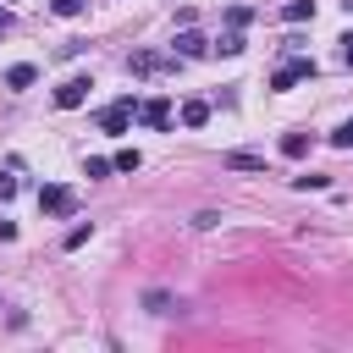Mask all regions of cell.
I'll return each instance as SVG.
<instances>
[{"instance_id":"5","label":"cell","mask_w":353,"mask_h":353,"mask_svg":"<svg viewBox=\"0 0 353 353\" xmlns=\"http://www.w3.org/2000/svg\"><path fill=\"white\" fill-rule=\"evenodd\" d=\"M39 210H44V215H72V210H77V199H72V188L44 182V188H39Z\"/></svg>"},{"instance_id":"1","label":"cell","mask_w":353,"mask_h":353,"mask_svg":"<svg viewBox=\"0 0 353 353\" xmlns=\"http://www.w3.org/2000/svg\"><path fill=\"white\" fill-rule=\"evenodd\" d=\"M127 72H132V77H154V72H176V50H171V55H160V50H132V55H127Z\"/></svg>"},{"instance_id":"3","label":"cell","mask_w":353,"mask_h":353,"mask_svg":"<svg viewBox=\"0 0 353 353\" xmlns=\"http://www.w3.org/2000/svg\"><path fill=\"white\" fill-rule=\"evenodd\" d=\"M303 77H314V55H292V61H281V66L270 72V88H292V83H303Z\"/></svg>"},{"instance_id":"27","label":"cell","mask_w":353,"mask_h":353,"mask_svg":"<svg viewBox=\"0 0 353 353\" xmlns=\"http://www.w3.org/2000/svg\"><path fill=\"white\" fill-rule=\"evenodd\" d=\"M0 33H6V22H0Z\"/></svg>"},{"instance_id":"12","label":"cell","mask_w":353,"mask_h":353,"mask_svg":"<svg viewBox=\"0 0 353 353\" xmlns=\"http://www.w3.org/2000/svg\"><path fill=\"white\" fill-rule=\"evenodd\" d=\"M143 309H149V314H171V309H176V298L154 287V292H143Z\"/></svg>"},{"instance_id":"11","label":"cell","mask_w":353,"mask_h":353,"mask_svg":"<svg viewBox=\"0 0 353 353\" xmlns=\"http://www.w3.org/2000/svg\"><path fill=\"white\" fill-rule=\"evenodd\" d=\"M281 154H287V160H303V154H309V132H287V138H281Z\"/></svg>"},{"instance_id":"25","label":"cell","mask_w":353,"mask_h":353,"mask_svg":"<svg viewBox=\"0 0 353 353\" xmlns=\"http://www.w3.org/2000/svg\"><path fill=\"white\" fill-rule=\"evenodd\" d=\"M342 61L353 66V33H342Z\"/></svg>"},{"instance_id":"15","label":"cell","mask_w":353,"mask_h":353,"mask_svg":"<svg viewBox=\"0 0 353 353\" xmlns=\"http://www.w3.org/2000/svg\"><path fill=\"white\" fill-rule=\"evenodd\" d=\"M248 22H254L248 6H226V28H248Z\"/></svg>"},{"instance_id":"24","label":"cell","mask_w":353,"mask_h":353,"mask_svg":"<svg viewBox=\"0 0 353 353\" xmlns=\"http://www.w3.org/2000/svg\"><path fill=\"white\" fill-rule=\"evenodd\" d=\"M11 237H17V221H11V215H0V243H11Z\"/></svg>"},{"instance_id":"4","label":"cell","mask_w":353,"mask_h":353,"mask_svg":"<svg viewBox=\"0 0 353 353\" xmlns=\"http://www.w3.org/2000/svg\"><path fill=\"white\" fill-rule=\"evenodd\" d=\"M88 88H94V77H88V72H77V77H66V83L55 88V110H77V105L88 99Z\"/></svg>"},{"instance_id":"8","label":"cell","mask_w":353,"mask_h":353,"mask_svg":"<svg viewBox=\"0 0 353 353\" xmlns=\"http://www.w3.org/2000/svg\"><path fill=\"white\" fill-rule=\"evenodd\" d=\"M221 165H226V171H265V154H248V149H232V154H221Z\"/></svg>"},{"instance_id":"23","label":"cell","mask_w":353,"mask_h":353,"mask_svg":"<svg viewBox=\"0 0 353 353\" xmlns=\"http://www.w3.org/2000/svg\"><path fill=\"white\" fill-rule=\"evenodd\" d=\"M6 199H17V176H11V171H0V204H6Z\"/></svg>"},{"instance_id":"9","label":"cell","mask_w":353,"mask_h":353,"mask_svg":"<svg viewBox=\"0 0 353 353\" xmlns=\"http://www.w3.org/2000/svg\"><path fill=\"white\" fill-rule=\"evenodd\" d=\"M33 83H39V66H28V61L6 72V88H11V94H22V88H33Z\"/></svg>"},{"instance_id":"22","label":"cell","mask_w":353,"mask_h":353,"mask_svg":"<svg viewBox=\"0 0 353 353\" xmlns=\"http://www.w3.org/2000/svg\"><path fill=\"white\" fill-rule=\"evenodd\" d=\"M193 226H199V232H210V226H221V215H215V210H199V215H193Z\"/></svg>"},{"instance_id":"20","label":"cell","mask_w":353,"mask_h":353,"mask_svg":"<svg viewBox=\"0 0 353 353\" xmlns=\"http://www.w3.org/2000/svg\"><path fill=\"white\" fill-rule=\"evenodd\" d=\"M83 171H88V176H110V171H116V160H99V154H94Z\"/></svg>"},{"instance_id":"10","label":"cell","mask_w":353,"mask_h":353,"mask_svg":"<svg viewBox=\"0 0 353 353\" xmlns=\"http://www.w3.org/2000/svg\"><path fill=\"white\" fill-rule=\"evenodd\" d=\"M204 121H210V105L204 99H188L182 105V127H204Z\"/></svg>"},{"instance_id":"6","label":"cell","mask_w":353,"mask_h":353,"mask_svg":"<svg viewBox=\"0 0 353 353\" xmlns=\"http://www.w3.org/2000/svg\"><path fill=\"white\" fill-rule=\"evenodd\" d=\"M138 121L154 127V132H165V127H171V105H165V99H143V105H138Z\"/></svg>"},{"instance_id":"21","label":"cell","mask_w":353,"mask_h":353,"mask_svg":"<svg viewBox=\"0 0 353 353\" xmlns=\"http://www.w3.org/2000/svg\"><path fill=\"white\" fill-rule=\"evenodd\" d=\"M292 188H303V193H309V188H325V176H314V171H303V176H292Z\"/></svg>"},{"instance_id":"14","label":"cell","mask_w":353,"mask_h":353,"mask_svg":"<svg viewBox=\"0 0 353 353\" xmlns=\"http://www.w3.org/2000/svg\"><path fill=\"white\" fill-rule=\"evenodd\" d=\"M215 50H221V55H243V50H248V39H243V28H232V33H226V39L215 44Z\"/></svg>"},{"instance_id":"17","label":"cell","mask_w":353,"mask_h":353,"mask_svg":"<svg viewBox=\"0 0 353 353\" xmlns=\"http://www.w3.org/2000/svg\"><path fill=\"white\" fill-rule=\"evenodd\" d=\"M83 6H88V0H50L55 17H83Z\"/></svg>"},{"instance_id":"28","label":"cell","mask_w":353,"mask_h":353,"mask_svg":"<svg viewBox=\"0 0 353 353\" xmlns=\"http://www.w3.org/2000/svg\"><path fill=\"white\" fill-rule=\"evenodd\" d=\"M347 6H353V0H347Z\"/></svg>"},{"instance_id":"13","label":"cell","mask_w":353,"mask_h":353,"mask_svg":"<svg viewBox=\"0 0 353 353\" xmlns=\"http://www.w3.org/2000/svg\"><path fill=\"white\" fill-rule=\"evenodd\" d=\"M281 17H287V22H309V17H314V0H287Z\"/></svg>"},{"instance_id":"7","label":"cell","mask_w":353,"mask_h":353,"mask_svg":"<svg viewBox=\"0 0 353 353\" xmlns=\"http://www.w3.org/2000/svg\"><path fill=\"white\" fill-rule=\"evenodd\" d=\"M171 50H176V55H210V39H204L199 28H182V33L171 39Z\"/></svg>"},{"instance_id":"19","label":"cell","mask_w":353,"mask_h":353,"mask_svg":"<svg viewBox=\"0 0 353 353\" xmlns=\"http://www.w3.org/2000/svg\"><path fill=\"white\" fill-rule=\"evenodd\" d=\"M331 143H336V149H353V116H347V121L331 132Z\"/></svg>"},{"instance_id":"2","label":"cell","mask_w":353,"mask_h":353,"mask_svg":"<svg viewBox=\"0 0 353 353\" xmlns=\"http://www.w3.org/2000/svg\"><path fill=\"white\" fill-rule=\"evenodd\" d=\"M132 116H138V99H132V94H121L116 105H105V110H99V132H110V138H121Z\"/></svg>"},{"instance_id":"26","label":"cell","mask_w":353,"mask_h":353,"mask_svg":"<svg viewBox=\"0 0 353 353\" xmlns=\"http://www.w3.org/2000/svg\"><path fill=\"white\" fill-rule=\"evenodd\" d=\"M0 22H6V28H11V11H0Z\"/></svg>"},{"instance_id":"16","label":"cell","mask_w":353,"mask_h":353,"mask_svg":"<svg viewBox=\"0 0 353 353\" xmlns=\"http://www.w3.org/2000/svg\"><path fill=\"white\" fill-rule=\"evenodd\" d=\"M88 237H94V226H88V221H77V226H72V232H66V248H83V243H88Z\"/></svg>"},{"instance_id":"18","label":"cell","mask_w":353,"mask_h":353,"mask_svg":"<svg viewBox=\"0 0 353 353\" xmlns=\"http://www.w3.org/2000/svg\"><path fill=\"white\" fill-rule=\"evenodd\" d=\"M138 165H143L138 149H121V154H116V171H138Z\"/></svg>"}]
</instances>
